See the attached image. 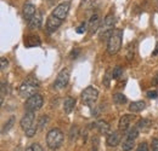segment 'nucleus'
<instances>
[{"label": "nucleus", "mask_w": 158, "mask_h": 151, "mask_svg": "<svg viewBox=\"0 0 158 151\" xmlns=\"http://www.w3.org/2000/svg\"><path fill=\"white\" fill-rule=\"evenodd\" d=\"M35 12H37V9H35L34 5H32V4H24V6H23V15H24L26 19L29 21V19L35 15Z\"/></svg>", "instance_id": "16"}, {"label": "nucleus", "mask_w": 158, "mask_h": 151, "mask_svg": "<svg viewBox=\"0 0 158 151\" xmlns=\"http://www.w3.org/2000/svg\"><path fill=\"white\" fill-rule=\"evenodd\" d=\"M48 121H49L48 115H43V116H40L39 121H38V128H39V130H43V128L45 127V125L48 123Z\"/></svg>", "instance_id": "25"}, {"label": "nucleus", "mask_w": 158, "mask_h": 151, "mask_svg": "<svg viewBox=\"0 0 158 151\" xmlns=\"http://www.w3.org/2000/svg\"><path fill=\"white\" fill-rule=\"evenodd\" d=\"M14 123H15V117L14 116H11L10 118H9V121L4 125V127H2V131H1V133L2 134H5L6 132H9L10 130H11V127L14 126Z\"/></svg>", "instance_id": "23"}, {"label": "nucleus", "mask_w": 158, "mask_h": 151, "mask_svg": "<svg viewBox=\"0 0 158 151\" xmlns=\"http://www.w3.org/2000/svg\"><path fill=\"white\" fill-rule=\"evenodd\" d=\"M32 149H33V151H44V150H43V148L40 146L38 143L32 144Z\"/></svg>", "instance_id": "36"}, {"label": "nucleus", "mask_w": 158, "mask_h": 151, "mask_svg": "<svg viewBox=\"0 0 158 151\" xmlns=\"http://www.w3.org/2000/svg\"><path fill=\"white\" fill-rule=\"evenodd\" d=\"M40 44L41 41L38 35H28L27 38H24V45L27 47H35V46H39Z\"/></svg>", "instance_id": "15"}, {"label": "nucleus", "mask_w": 158, "mask_h": 151, "mask_svg": "<svg viewBox=\"0 0 158 151\" xmlns=\"http://www.w3.org/2000/svg\"><path fill=\"white\" fill-rule=\"evenodd\" d=\"M21 128L26 132L27 130H29L31 127H33L35 125V117H34V113L33 111H27L23 115V117L21 118Z\"/></svg>", "instance_id": "9"}, {"label": "nucleus", "mask_w": 158, "mask_h": 151, "mask_svg": "<svg viewBox=\"0 0 158 151\" xmlns=\"http://www.w3.org/2000/svg\"><path fill=\"white\" fill-rule=\"evenodd\" d=\"M152 85L158 86V74H156V76L153 77V80H152Z\"/></svg>", "instance_id": "37"}, {"label": "nucleus", "mask_w": 158, "mask_h": 151, "mask_svg": "<svg viewBox=\"0 0 158 151\" xmlns=\"http://www.w3.org/2000/svg\"><path fill=\"white\" fill-rule=\"evenodd\" d=\"M39 90V81L35 77H28L20 86V95L23 98H29L35 95Z\"/></svg>", "instance_id": "2"}, {"label": "nucleus", "mask_w": 158, "mask_h": 151, "mask_svg": "<svg viewBox=\"0 0 158 151\" xmlns=\"http://www.w3.org/2000/svg\"><path fill=\"white\" fill-rule=\"evenodd\" d=\"M79 53H80V50H79V48H74V50H72V51H71V55H69V56H71L72 59H74V58H77V57H78Z\"/></svg>", "instance_id": "34"}, {"label": "nucleus", "mask_w": 158, "mask_h": 151, "mask_svg": "<svg viewBox=\"0 0 158 151\" xmlns=\"http://www.w3.org/2000/svg\"><path fill=\"white\" fill-rule=\"evenodd\" d=\"M134 146H135V140H134V139H129V138H127V140H124V141H123L122 150L123 151H131Z\"/></svg>", "instance_id": "20"}, {"label": "nucleus", "mask_w": 158, "mask_h": 151, "mask_svg": "<svg viewBox=\"0 0 158 151\" xmlns=\"http://www.w3.org/2000/svg\"><path fill=\"white\" fill-rule=\"evenodd\" d=\"M158 53V44L156 45V50H155V52H153V55H157Z\"/></svg>", "instance_id": "38"}, {"label": "nucleus", "mask_w": 158, "mask_h": 151, "mask_svg": "<svg viewBox=\"0 0 158 151\" xmlns=\"http://www.w3.org/2000/svg\"><path fill=\"white\" fill-rule=\"evenodd\" d=\"M127 97L123 95V93H116L113 95V102L116 104H125L127 103Z\"/></svg>", "instance_id": "22"}, {"label": "nucleus", "mask_w": 158, "mask_h": 151, "mask_svg": "<svg viewBox=\"0 0 158 151\" xmlns=\"http://www.w3.org/2000/svg\"><path fill=\"white\" fill-rule=\"evenodd\" d=\"M147 97L151 98V99H156L158 97V92L157 91H148L147 92Z\"/></svg>", "instance_id": "35"}, {"label": "nucleus", "mask_w": 158, "mask_h": 151, "mask_svg": "<svg viewBox=\"0 0 158 151\" xmlns=\"http://www.w3.org/2000/svg\"><path fill=\"white\" fill-rule=\"evenodd\" d=\"M68 81H69V70L68 69H62L59 73L56 80H55L54 87L56 90H62L68 85Z\"/></svg>", "instance_id": "7"}, {"label": "nucleus", "mask_w": 158, "mask_h": 151, "mask_svg": "<svg viewBox=\"0 0 158 151\" xmlns=\"http://www.w3.org/2000/svg\"><path fill=\"white\" fill-rule=\"evenodd\" d=\"M122 39H123V30L122 29H114L111 38L107 41V52L108 55L113 56L118 53L122 48Z\"/></svg>", "instance_id": "3"}, {"label": "nucleus", "mask_w": 158, "mask_h": 151, "mask_svg": "<svg viewBox=\"0 0 158 151\" xmlns=\"http://www.w3.org/2000/svg\"><path fill=\"white\" fill-rule=\"evenodd\" d=\"M76 106V99L72 97H67L63 102V110L66 114H71Z\"/></svg>", "instance_id": "17"}, {"label": "nucleus", "mask_w": 158, "mask_h": 151, "mask_svg": "<svg viewBox=\"0 0 158 151\" xmlns=\"http://www.w3.org/2000/svg\"><path fill=\"white\" fill-rule=\"evenodd\" d=\"M150 126H151V121L147 120V118H141L138 122V125H136V127H138L140 131H145V130H147Z\"/></svg>", "instance_id": "21"}, {"label": "nucleus", "mask_w": 158, "mask_h": 151, "mask_svg": "<svg viewBox=\"0 0 158 151\" xmlns=\"http://www.w3.org/2000/svg\"><path fill=\"white\" fill-rule=\"evenodd\" d=\"M26 151H33V149H32V145H31V146H28V148L26 149Z\"/></svg>", "instance_id": "39"}, {"label": "nucleus", "mask_w": 158, "mask_h": 151, "mask_svg": "<svg viewBox=\"0 0 158 151\" xmlns=\"http://www.w3.org/2000/svg\"><path fill=\"white\" fill-rule=\"evenodd\" d=\"M80 98H81V103H83V104H85V105H88V106L94 105V104L96 103L98 98H99V91H98L95 87L89 86V87H86V88L81 92Z\"/></svg>", "instance_id": "5"}, {"label": "nucleus", "mask_w": 158, "mask_h": 151, "mask_svg": "<svg viewBox=\"0 0 158 151\" xmlns=\"http://www.w3.org/2000/svg\"><path fill=\"white\" fill-rule=\"evenodd\" d=\"M136 151H148V145L146 143H140L138 145Z\"/></svg>", "instance_id": "30"}, {"label": "nucleus", "mask_w": 158, "mask_h": 151, "mask_svg": "<svg viewBox=\"0 0 158 151\" xmlns=\"http://www.w3.org/2000/svg\"><path fill=\"white\" fill-rule=\"evenodd\" d=\"M100 15L99 14H94L91 17H90V21H89V33L90 34H94L96 33L100 29Z\"/></svg>", "instance_id": "12"}, {"label": "nucleus", "mask_w": 158, "mask_h": 151, "mask_svg": "<svg viewBox=\"0 0 158 151\" xmlns=\"http://www.w3.org/2000/svg\"><path fill=\"white\" fill-rule=\"evenodd\" d=\"M37 126H38V125L35 123L33 127H31L29 130H27V131L24 132V133H26V135H27L28 138H32V137H34V135H35V133H37V131H38V127H37Z\"/></svg>", "instance_id": "27"}, {"label": "nucleus", "mask_w": 158, "mask_h": 151, "mask_svg": "<svg viewBox=\"0 0 158 151\" xmlns=\"http://www.w3.org/2000/svg\"><path fill=\"white\" fill-rule=\"evenodd\" d=\"M0 63H1V70H5V68H6V67H7V64H9L7 59H6V58H4V57H1V58H0Z\"/></svg>", "instance_id": "33"}, {"label": "nucleus", "mask_w": 158, "mask_h": 151, "mask_svg": "<svg viewBox=\"0 0 158 151\" xmlns=\"http://www.w3.org/2000/svg\"><path fill=\"white\" fill-rule=\"evenodd\" d=\"M85 30H86V24L83 22V23L79 25L78 28H77V33H78V34H83Z\"/></svg>", "instance_id": "31"}, {"label": "nucleus", "mask_w": 158, "mask_h": 151, "mask_svg": "<svg viewBox=\"0 0 158 151\" xmlns=\"http://www.w3.org/2000/svg\"><path fill=\"white\" fill-rule=\"evenodd\" d=\"M120 138H122V135H120V132H113L111 133L108 137H107V145L108 146H111V148H114V146H117L119 143H120Z\"/></svg>", "instance_id": "14"}, {"label": "nucleus", "mask_w": 158, "mask_h": 151, "mask_svg": "<svg viewBox=\"0 0 158 151\" xmlns=\"http://www.w3.org/2000/svg\"><path fill=\"white\" fill-rule=\"evenodd\" d=\"M43 104H44L43 97H41L39 93H35V95H33L32 97L27 98V100H26V103H24V109H26L27 111H33V113H35V111H38L39 109H41Z\"/></svg>", "instance_id": "6"}, {"label": "nucleus", "mask_w": 158, "mask_h": 151, "mask_svg": "<svg viewBox=\"0 0 158 151\" xmlns=\"http://www.w3.org/2000/svg\"><path fill=\"white\" fill-rule=\"evenodd\" d=\"M77 134H78V128H77L76 126H73V127H72V130H71V135H69V139H71V141L76 140V138H77Z\"/></svg>", "instance_id": "29"}, {"label": "nucleus", "mask_w": 158, "mask_h": 151, "mask_svg": "<svg viewBox=\"0 0 158 151\" xmlns=\"http://www.w3.org/2000/svg\"><path fill=\"white\" fill-rule=\"evenodd\" d=\"M123 75V69H122V67H116L114 69H113V73H112V77L113 79H116V80H118L120 79Z\"/></svg>", "instance_id": "26"}, {"label": "nucleus", "mask_w": 158, "mask_h": 151, "mask_svg": "<svg viewBox=\"0 0 158 151\" xmlns=\"http://www.w3.org/2000/svg\"><path fill=\"white\" fill-rule=\"evenodd\" d=\"M146 108V103L143 100H136V102H133L130 105H129V110L131 113H140L142 110H145Z\"/></svg>", "instance_id": "18"}, {"label": "nucleus", "mask_w": 158, "mask_h": 151, "mask_svg": "<svg viewBox=\"0 0 158 151\" xmlns=\"http://www.w3.org/2000/svg\"><path fill=\"white\" fill-rule=\"evenodd\" d=\"M68 11H69V1H66V2L59 4L55 7V10L51 12V15H54L55 17H57L61 21H64L68 15Z\"/></svg>", "instance_id": "8"}, {"label": "nucleus", "mask_w": 158, "mask_h": 151, "mask_svg": "<svg viewBox=\"0 0 158 151\" xmlns=\"http://www.w3.org/2000/svg\"><path fill=\"white\" fill-rule=\"evenodd\" d=\"M7 85L5 82H1V95H0V99H1V105L4 104V99H5V95H6V92H7Z\"/></svg>", "instance_id": "28"}, {"label": "nucleus", "mask_w": 158, "mask_h": 151, "mask_svg": "<svg viewBox=\"0 0 158 151\" xmlns=\"http://www.w3.org/2000/svg\"><path fill=\"white\" fill-rule=\"evenodd\" d=\"M48 1H49V2H50V1H51V0H48Z\"/></svg>", "instance_id": "40"}, {"label": "nucleus", "mask_w": 158, "mask_h": 151, "mask_svg": "<svg viewBox=\"0 0 158 151\" xmlns=\"http://www.w3.org/2000/svg\"><path fill=\"white\" fill-rule=\"evenodd\" d=\"M134 118V115H123L120 118H119V123H118V127H119V131L120 132H127L129 130V126H130V122L131 120Z\"/></svg>", "instance_id": "11"}, {"label": "nucleus", "mask_w": 158, "mask_h": 151, "mask_svg": "<svg viewBox=\"0 0 158 151\" xmlns=\"http://www.w3.org/2000/svg\"><path fill=\"white\" fill-rule=\"evenodd\" d=\"M63 143V133L57 128H54L46 134V144L49 149L57 150Z\"/></svg>", "instance_id": "4"}, {"label": "nucleus", "mask_w": 158, "mask_h": 151, "mask_svg": "<svg viewBox=\"0 0 158 151\" xmlns=\"http://www.w3.org/2000/svg\"><path fill=\"white\" fill-rule=\"evenodd\" d=\"M114 25H116V16L113 14H108L100 25L99 35L102 41H106V40L108 41L112 33L114 32Z\"/></svg>", "instance_id": "1"}, {"label": "nucleus", "mask_w": 158, "mask_h": 151, "mask_svg": "<svg viewBox=\"0 0 158 151\" xmlns=\"http://www.w3.org/2000/svg\"><path fill=\"white\" fill-rule=\"evenodd\" d=\"M62 22H63V21H61V19H59L57 17H55L54 15H50L48 21H46V32H48L49 34L56 32L60 27H61Z\"/></svg>", "instance_id": "10"}, {"label": "nucleus", "mask_w": 158, "mask_h": 151, "mask_svg": "<svg viewBox=\"0 0 158 151\" xmlns=\"http://www.w3.org/2000/svg\"><path fill=\"white\" fill-rule=\"evenodd\" d=\"M151 148H152V151H158V139H157V138L152 139V143H151Z\"/></svg>", "instance_id": "32"}, {"label": "nucleus", "mask_w": 158, "mask_h": 151, "mask_svg": "<svg viewBox=\"0 0 158 151\" xmlns=\"http://www.w3.org/2000/svg\"><path fill=\"white\" fill-rule=\"evenodd\" d=\"M41 22H43L41 14H40L39 11H37L35 15L28 21V25H29L31 29H38V28H40V25H41Z\"/></svg>", "instance_id": "13"}, {"label": "nucleus", "mask_w": 158, "mask_h": 151, "mask_svg": "<svg viewBox=\"0 0 158 151\" xmlns=\"http://www.w3.org/2000/svg\"><path fill=\"white\" fill-rule=\"evenodd\" d=\"M139 137V128L138 127H133L131 130H129L128 131V134H127V138H129V139H136Z\"/></svg>", "instance_id": "24"}, {"label": "nucleus", "mask_w": 158, "mask_h": 151, "mask_svg": "<svg viewBox=\"0 0 158 151\" xmlns=\"http://www.w3.org/2000/svg\"><path fill=\"white\" fill-rule=\"evenodd\" d=\"M96 128H98V131L101 134H107V133L110 132V130H111V126L106 121H99L96 123Z\"/></svg>", "instance_id": "19"}]
</instances>
